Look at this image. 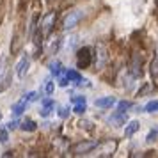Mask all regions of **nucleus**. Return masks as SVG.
Returning <instances> with one entry per match:
<instances>
[{"label":"nucleus","mask_w":158,"mask_h":158,"mask_svg":"<svg viewBox=\"0 0 158 158\" xmlns=\"http://www.w3.org/2000/svg\"><path fill=\"white\" fill-rule=\"evenodd\" d=\"M94 57H96L94 48H91V46H82L77 52V68H80V69L91 68V64L94 62Z\"/></svg>","instance_id":"nucleus-1"},{"label":"nucleus","mask_w":158,"mask_h":158,"mask_svg":"<svg viewBox=\"0 0 158 158\" xmlns=\"http://www.w3.org/2000/svg\"><path fill=\"white\" fill-rule=\"evenodd\" d=\"M55 23H57V13H55V11H50L48 15L43 16V20H41V23H39V30H41V34H43L44 39L53 32Z\"/></svg>","instance_id":"nucleus-2"},{"label":"nucleus","mask_w":158,"mask_h":158,"mask_svg":"<svg viewBox=\"0 0 158 158\" xmlns=\"http://www.w3.org/2000/svg\"><path fill=\"white\" fill-rule=\"evenodd\" d=\"M82 18H84V13H82L80 9L69 11V13L62 18V25H60V27H62V30H66V32H68V30L75 29V27L80 23V20H82Z\"/></svg>","instance_id":"nucleus-3"},{"label":"nucleus","mask_w":158,"mask_h":158,"mask_svg":"<svg viewBox=\"0 0 158 158\" xmlns=\"http://www.w3.org/2000/svg\"><path fill=\"white\" fill-rule=\"evenodd\" d=\"M98 146H100L98 140H80V142H77L71 148V153L77 155V156H82V155H87V153L94 151Z\"/></svg>","instance_id":"nucleus-4"},{"label":"nucleus","mask_w":158,"mask_h":158,"mask_svg":"<svg viewBox=\"0 0 158 158\" xmlns=\"http://www.w3.org/2000/svg\"><path fill=\"white\" fill-rule=\"evenodd\" d=\"M29 66H30V59H29L27 53H23L22 57H20V60L16 62V68H15L16 77H18V78H23V77L27 75V71H29Z\"/></svg>","instance_id":"nucleus-5"},{"label":"nucleus","mask_w":158,"mask_h":158,"mask_svg":"<svg viewBox=\"0 0 158 158\" xmlns=\"http://www.w3.org/2000/svg\"><path fill=\"white\" fill-rule=\"evenodd\" d=\"M29 103H30V100H29V93L27 94H23L20 100L16 101L15 105H13V108H11V112H13V115H22L25 110H27V107H29Z\"/></svg>","instance_id":"nucleus-6"},{"label":"nucleus","mask_w":158,"mask_h":158,"mask_svg":"<svg viewBox=\"0 0 158 158\" xmlns=\"http://www.w3.org/2000/svg\"><path fill=\"white\" fill-rule=\"evenodd\" d=\"M60 44H62V41H60V37L59 36H48L46 37V53L48 55H55L59 52V48H60Z\"/></svg>","instance_id":"nucleus-7"},{"label":"nucleus","mask_w":158,"mask_h":158,"mask_svg":"<svg viewBox=\"0 0 158 158\" xmlns=\"http://www.w3.org/2000/svg\"><path fill=\"white\" fill-rule=\"evenodd\" d=\"M130 75H133L135 78H139V77L142 75V60H140V57H139L137 53L131 55V62H130Z\"/></svg>","instance_id":"nucleus-8"},{"label":"nucleus","mask_w":158,"mask_h":158,"mask_svg":"<svg viewBox=\"0 0 158 158\" xmlns=\"http://www.w3.org/2000/svg\"><path fill=\"white\" fill-rule=\"evenodd\" d=\"M71 100H73V103H75V107H73V112H75V114H78V115H82V114H84V112L87 110L85 98H84V96H77V98L73 96Z\"/></svg>","instance_id":"nucleus-9"},{"label":"nucleus","mask_w":158,"mask_h":158,"mask_svg":"<svg viewBox=\"0 0 158 158\" xmlns=\"http://www.w3.org/2000/svg\"><path fill=\"white\" fill-rule=\"evenodd\" d=\"M126 121H128V117H126V112H119V110H117V112H115V114L112 115L110 119H108V123H110L112 126H123V124H124Z\"/></svg>","instance_id":"nucleus-10"},{"label":"nucleus","mask_w":158,"mask_h":158,"mask_svg":"<svg viewBox=\"0 0 158 158\" xmlns=\"http://www.w3.org/2000/svg\"><path fill=\"white\" fill-rule=\"evenodd\" d=\"M115 105V100L112 98V96H103V98H98L96 100V107L98 108H110V107H114Z\"/></svg>","instance_id":"nucleus-11"},{"label":"nucleus","mask_w":158,"mask_h":158,"mask_svg":"<svg viewBox=\"0 0 158 158\" xmlns=\"http://www.w3.org/2000/svg\"><path fill=\"white\" fill-rule=\"evenodd\" d=\"M139 130H140V123L139 121H130L128 126H126V130H124V137H126V139H131Z\"/></svg>","instance_id":"nucleus-12"},{"label":"nucleus","mask_w":158,"mask_h":158,"mask_svg":"<svg viewBox=\"0 0 158 158\" xmlns=\"http://www.w3.org/2000/svg\"><path fill=\"white\" fill-rule=\"evenodd\" d=\"M149 75H151V80L155 82V85H158V55H155V59L151 60Z\"/></svg>","instance_id":"nucleus-13"},{"label":"nucleus","mask_w":158,"mask_h":158,"mask_svg":"<svg viewBox=\"0 0 158 158\" xmlns=\"http://www.w3.org/2000/svg\"><path fill=\"white\" fill-rule=\"evenodd\" d=\"M20 48H22V37H20L18 32H15V36H13V43H11V53L16 55V53L20 52Z\"/></svg>","instance_id":"nucleus-14"},{"label":"nucleus","mask_w":158,"mask_h":158,"mask_svg":"<svg viewBox=\"0 0 158 158\" xmlns=\"http://www.w3.org/2000/svg\"><path fill=\"white\" fill-rule=\"evenodd\" d=\"M48 68H50V73L52 75H62L64 73V66H62V62H59V60H53V62H50L48 64Z\"/></svg>","instance_id":"nucleus-15"},{"label":"nucleus","mask_w":158,"mask_h":158,"mask_svg":"<svg viewBox=\"0 0 158 158\" xmlns=\"http://www.w3.org/2000/svg\"><path fill=\"white\" fill-rule=\"evenodd\" d=\"M20 128H22L23 131H36L37 130V123L32 121V119H25V121L20 124Z\"/></svg>","instance_id":"nucleus-16"},{"label":"nucleus","mask_w":158,"mask_h":158,"mask_svg":"<svg viewBox=\"0 0 158 158\" xmlns=\"http://www.w3.org/2000/svg\"><path fill=\"white\" fill-rule=\"evenodd\" d=\"M53 107H55V103H53L52 100H43V108H41L39 112H41V115L46 117V115H50V112H52V108Z\"/></svg>","instance_id":"nucleus-17"},{"label":"nucleus","mask_w":158,"mask_h":158,"mask_svg":"<svg viewBox=\"0 0 158 158\" xmlns=\"http://www.w3.org/2000/svg\"><path fill=\"white\" fill-rule=\"evenodd\" d=\"M66 77L69 78V82H75V84L82 80V77H80V73H78V71H75V69H68V71H66Z\"/></svg>","instance_id":"nucleus-18"},{"label":"nucleus","mask_w":158,"mask_h":158,"mask_svg":"<svg viewBox=\"0 0 158 158\" xmlns=\"http://www.w3.org/2000/svg\"><path fill=\"white\" fill-rule=\"evenodd\" d=\"M144 112H158V101L156 100H153V101H148L146 103V107H144Z\"/></svg>","instance_id":"nucleus-19"},{"label":"nucleus","mask_w":158,"mask_h":158,"mask_svg":"<svg viewBox=\"0 0 158 158\" xmlns=\"http://www.w3.org/2000/svg\"><path fill=\"white\" fill-rule=\"evenodd\" d=\"M9 84H11V77H9V75H6L4 78L0 80V93H4V91L9 87Z\"/></svg>","instance_id":"nucleus-20"},{"label":"nucleus","mask_w":158,"mask_h":158,"mask_svg":"<svg viewBox=\"0 0 158 158\" xmlns=\"http://www.w3.org/2000/svg\"><path fill=\"white\" fill-rule=\"evenodd\" d=\"M53 89H55L53 82H52V80H48V82L44 84V94H46V96H52V94H53Z\"/></svg>","instance_id":"nucleus-21"},{"label":"nucleus","mask_w":158,"mask_h":158,"mask_svg":"<svg viewBox=\"0 0 158 158\" xmlns=\"http://www.w3.org/2000/svg\"><path fill=\"white\" fill-rule=\"evenodd\" d=\"M131 107V103H130V101H119V103H117V110H119V112H126V110H128V108Z\"/></svg>","instance_id":"nucleus-22"},{"label":"nucleus","mask_w":158,"mask_h":158,"mask_svg":"<svg viewBox=\"0 0 158 158\" xmlns=\"http://www.w3.org/2000/svg\"><path fill=\"white\" fill-rule=\"evenodd\" d=\"M151 91H153V87H151L149 84H144V85H142V89H140V91L137 93V96H139V98H142V96H144V94H146V93L149 94Z\"/></svg>","instance_id":"nucleus-23"},{"label":"nucleus","mask_w":158,"mask_h":158,"mask_svg":"<svg viewBox=\"0 0 158 158\" xmlns=\"http://www.w3.org/2000/svg\"><path fill=\"white\" fill-rule=\"evenodd\" d=\"M59 117L60 119H68V115H69V108L68 107H59Z\"/></svg>","instance_id":"nucleus-24"},{"label":"nucleus","mask_w":158,"mask_h":158,"mask_svg":"<svg viewBox=\"0 0 158 158\" xmlns=\"http://www.w3.org/2000/svg\"><path fill=\"white\" fill-rule=\"evenodd\" d=\"M7 140H9V131L6 128H0V142L6 144Z\"/></svg>","instance_id":"nucleus-25"},{"label":"nucleus","mask_w":158,"mask_h":158,"mask_svg":"<svg viewBox=\"0 0 158 158\" xmlns=\"http://www.w3.org/2000/svg\"><path fill=\"white\" fill-rule=\"evenodd\" d=\"M59 85H60V87H68V85H69V78L66 77V71H64V77H62V75L59 77Z\"/></svg>","instance_id":"nucleus-26"},{"label":"nucleus","mask_w":158,"mask_h":158,"mask_svg":"<svg viewBox=\"0 0 158 158\" xmlns=\"http://www.w3.org/2000/svg\"><path fill=\"white\" fill-rule=\"evenodd\" d=\"M7 75V68H6V60H0V80Z\"/></svg>","instance_id":"nucleus-27"},{"label":"nucleus","mask_w":158,"mask_h":158,"mask_svg":"<svg viewBox=\"0 0 158 158\" xmlns=\"http://www.w3.org/2000/svg\"><path fill=\"white\" fill-rule=\"evenodd\" d=\"M29 100H30V103H32V101H37V100H39V93L30 91V93H29Z\"/></svg>","instance_id":"nucleus-28"},{"label":"nucleus","mask_w":158,"mask_h":158,"mask_svg":"<svg viewBox=\"0 0 158 158\" xmlns=\"http://www.w3.org/2000/svg\"><path fill=\"white\" fill-rule=\"evenodd\" d=\"M156 135H158V131H156V130H153V131H151L149 135H146V140H148V142H153Z\"/></svg>","instance_id":"nucleus-29"},{"label":"nucleus","mask_w":158,"mask_h":158,"mask_svg":"<svg viewBox=\"0 0 158 158\" xmlns=\"http://www.w3.org/2000/svg\"><path fill=\"white\" fill-rule=\"evenodd\" d=\"M16 126H18V123H16V121H11V123L7 124V130H15Z\"/></svg>","instance_id":"nucleus-30"},{"label":"nucleus","mask_w":158,"mask_h":158,"mask_svg":"<svg viewBox=\"0 0 158 158\" xmlns=\"http://www.w3.org/2000/svg\"><path fill=\"white\" fill-rule=\"evenodd\" d=\"M0 117H2V115H0Z\"/></svg>","instance_id":"nucleus-31"}]
</instances>
